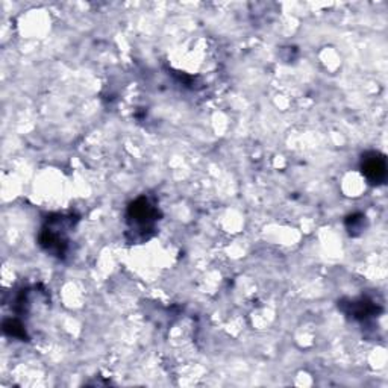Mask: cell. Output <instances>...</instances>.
Returning a JSON list of instances; mask_svg holds the SVG:
<instances>
[{"label": "cell", "mask_w": 388, "mask_h": 388, "mask_svg": "<svg viewBox=\"0 0 388 388\" xmlns=\"http://www.w3.org/2000/svg\"><path fill=\"white\" fill-rule=\"evenodd\" d=\"M361 169L364 176L369 180L372 184H381L385 181L387 177V163L382 155L377 152L365 153L363 156Z\"/></svg>", "instance_id": "1"}, {"label": "cell", "mask_w": 388, "mask_h": 388, "mask_svg": "<svg viewBox=\"0 0 388 388\" xmlns=\"http://www.w3.org/2000/svg\"><path fill=\"white\" fill-rule=\"evenodd\" d=\"M129 217L134 222V225H137L141 229H144V228H151V225L155 222L156 211L153 209V206L149 204L148 199L141 197L131 205Z\"/></svg>", "instance_id": "2"}]
</instances>
